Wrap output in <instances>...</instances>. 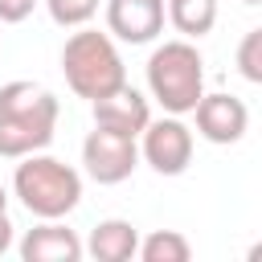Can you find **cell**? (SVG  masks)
<instances>
[{"instance_id":"1","label":"cell","mask_w":262,"mask_h":262,"mask_svg":"<svg viewBox=\"0 0 262 262\" xmlns=\"http://www.w3.org/2000/svg\"><path fill=\"white\" fill-rule=\"evenodd\" d=\"M61 102L53 90L37 82H4L0 86V156L20 160L29 151H45L57 131Z\"/></svg>"},{"instance_id":"2","label":"cell","mask_w":262,"mask_h":262,"mask_svg":"<svg viewBox=\"0 0 262 262\" xmlns=\"http://www.w3.org/2000/svg\"><path fill=\"white\" fill-rule=\"evenodd\" d=\"M12 192L16 201L41 217V221H61L78 209L82 201V172L57 156H45V151H29L20 156L16 172H12Z\"/></svg>"},{"instance_id":"3","label":"cell","mask_w":262,"mask_h":262,"mask_svg":"<svg viewBox=\"0 0 262 262\" xmlns=\"http://www.w3.org/2000/svg\"><path fill=\"white\" fill-rule=\"evenodd\" d=\"M61 74H66V86L86 102H94L127 82V66L119 57L115 37L86 29V25H78V33H70L61 45Z\"/></svg>"},{"instance_id":"4","label":"cell","mask_w":262,"mask_h":262,"mask_svg":"<svg viewBox=\"0 0 262 262\" xmlns=\"http://www.w3.org/2000/svg\"><path fill=\"white\" fill-rule=\"evenodd\" d=\"M143 70H147V90L164 106V115H192L196 98L205 94V57L188 37L160 41Z\"/></svg>"},{"instance_id":"5","label":"cell","mask_w":262,"mask_h":262,"mask_svg":"<svg viewBox=\"0 0 262 262\" xmlns=\"http://www.w3.org/2000/svg\"><path fill=\"white\" fill-rule=\"evenodd\" d=\"M139 156L160 172V176H180L192 164V131L180 115H164V119H147V127L139 131Z\"/></svg>"},{"instance_id":"6","label":"cell","mask_w":262,"mask_h":262,"mask_svg":"<svg viewBox=\"0 0 262 262\" xmlns=\"http://www.w3.org/2000/svg\"><path fill=\"white\" fill-rule=\"evenodd\" d=\"M139 164V143L131 135H119V131H106V127H94L86 139H82V168L90 180L98 184H123Z\"/></svg>"},{"instance_id":"7","label":"cell","mask_w":262,"mask_h":262,"mask_svg":"<svg viewBox=\"0 0 262 262\" xmlns=\"http://www.w3.org/2000/svg\"><path fill=\"white\" fill-rule=\"evenodd\" d=\"M192 115H196V135L209 139V143H221V147L237 143L250 131V111H246V102L237 94H221V90L201 94Z\"/></svg>"},{"instance_id":"8","label":"cell","mask_w":262,"mask_h":262,"mask_svg":"<svg viewBox=\"0 0 262 262\" xmlns=\"http://www.w3.org/2000/svg\"><path fill=\"white\" fill-rule=\"evenodd\" d=\"M106 33L127 45H147L164 33V0H106Z\"/></svg>"},{"instance_id":"9","label":"cell","mask_w":262,"mask_h":262,"mask_svg":"<svg viewBox=\"0 0 262 262\" xmlns=\"http://www.w3.org/2000/svg\"><path fill=\"white\" fill-rule=\"evenodd\" d=\"M90 111H94V127H106V131H119V135H131V139H139V131H143L147 119H151L147 98H143L135 86H127V82L115 86L111 94L94 98Z\"/></svg>"},{"instance_id":"10","label":"cell","mask_w":262,"mask_h":262,"mask_svg":"<svg viewBox=\"0 0 262 262\" xmlns=\"http://www.w3.org/2000/svg\"><path fill=\"white\" fill-rule=\"evenodd\" d=\"M20 258L25 262H78L86 250H82V237L61 225V221H41L33 225L25 237H20Z\"/></svg>"},{"instance_id":"11","label":"cell","mask_w":262,"mask_h":262,"mask_svg":"<svg viewBox=\"0 0 262 262\" xmlns=\"http://www.w3.org/2000/svg\"><path fill=\"white\" fill-rule=\"evenodd\" d=\"M82 250L94 262H131L139 250V229L123 217H106L90 229V237L82 242Z\"/></svg>"},{"instance_id":"12","label":"cell","mask_w":262,"mask_h":262,"mask_svg":"<svg viewBox=\"0 0 262 262\" xmlns=\"http://www.w3.org/2000/svg\"><path fill=\"white\" fill-rule=\"evenodd\" d=\"M164 20L188 41H201L217 25V0H164Z\"/></svg>"},{"instance_id":"13","label":"cell","mask_w":262,"mask_h":262,"mask_svg":"<svg viewBox=\"0 0 262 262\" xmlns=\"http://www.w3.org/2000/svg\"><path fill=\"white\" fill-rule=\"evenodd\" d=\"M143 262H188L192 258V246L184 233L176 229H156L147 237H139V250H135Z\"/></svg>"},{"instance_id":"14","label":"cell","mask_w":262,"mask_h":262,"mask_svg":"<svg viewBox=\"0 0 262 262\" xmlns=\"http://www.w3.org/2000/svg\"><path fill=\"white\" fill-rule=\"evenodd\" d=\"M98 4H102V0H45V8H49V16H53V25H61V29L90 25V20H94V12H98Z\"/></svg>"},{"instance_id":"15","label":"cell","mask_w":262,"mask_h":262,"mask_svg":"<svg viewBox=\"0 0 262 262\" xmlns=\"http://www.w3.org/2000/svg\"><path fill=\"white\" fill-rule=\"evenodd\" d=\"M237 70H242V78L246 82H262V29H250L246 37H242V45H237Z\"/></svg>"},{"instance_id":"16","label":"cell","mask_w":262,"mask_h":262,"mask_svg":"<svg viewBox=\"0 0 262 262\" xmlns=\"http://www.w3.org/2000/svg\"><path fill=\"white\" fill-rule=\"evenodd\" d=\"M33 4H37V0H0V25H16V20H25V16L33 12Z\"/></svg>"},{"instance_id":"17","label":"cell","mask_w":262,"mask_h":262,"mask_svg":"<svg viewBox=\"0 0 262 262\" xmlns=\"http://www.w3.org/2000/svg\"><path fill=\"white\" fill-rule=\"evenodd\" d=\"M12 250V221H8V213H0V254H8Z\"/></svg>"},{"instance_id":"18","label":"cell","mask_w":262,"mask_h":262,"mask_svg":"<svg viewBox=\"0 0 262 262\" xmlns=\"http://www.w3.org/2000/svg\"><path fill=\"white\" fill-rule=\"evenodd\" d=\"M0 213H8V192H4V184H0Z\"/></svg>"},{"instance_id":"19","label":"cell","mask_w":262,"mask_h":262,"mask_svg":"<svg viewBox=\"0 0 262 262\" xmlns=\"http://www.w3.org/2000/svg\"><path fill=\"white\" fill-rule=\"evenodd\" d=\"M242 4H250V8H254V4H262V0H242Z\"/></svg>"}]
</instances>
